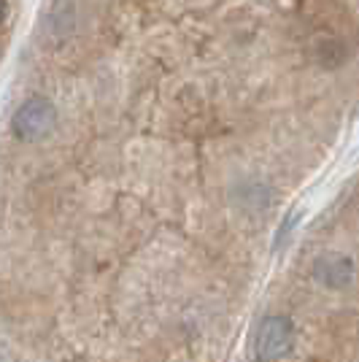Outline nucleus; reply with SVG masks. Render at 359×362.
<instances>
[{
    "instance_id": "1",
    "label": "nucleus",
    "mask_w": 359,
    "mask_h": 362,
    "mask_svg": "<svg viewBox=\"0 0 359 362\" xmlns=\"http://www.w3.org/2000/svg\"><path fill=\"white\" fill-rule=\"evenodd\" d=\"M295 344V327L286 317H268L259 322L252 344V357L257 362H278L289 354Z\"/></svg>"
},
{
    "instance_id": "2",
    "label": "nucleus",
    "mask_w": 359,
    "mask_h": 362,
    "mask_svg": "<svg viewBox=\"0 0 359 362\" xmlns=\"http://www.w3.org/2000/svg\"><path fill=\"white\" fill-rule=\"evenodd\" d=\"M11 127H14L16 138H22V141H38V138L49 136V130L54 127V106L38 95L28 98L16 108Z\"/></svg>"
},
{
    "instance_id": "3",
    "label": "nucleus",
    "mask_w": 359,
    "mask_h": 362,
    "mask_svg": "<svg viewBox=\"0 0 359 362\" xmlns=\"http://www.w3.org/2000/svg\"><path fill=\"white\" fill-rule=\"evenodd\" d=\"M316 276L327 287H346L351 281V276H354V268H351V262L346 257L329 255V257H322L316 262Z\"/></svg>"
},
{
    "instance_id": "4",
    "label": "nucleus",
    "mask_w": 359,
    "mask_h": 362,
    "mask_svg": "<svg viewBox=\"0 0 359 362\" xmlns=\"http://www.w3.org/2000/svg\"><path fill=\"white\" fill-rule=\"evenodd\" d=\"M6 11H8V6H6V0H0V22L6 19Z\"/></svg>"
}]
</instances>
